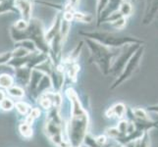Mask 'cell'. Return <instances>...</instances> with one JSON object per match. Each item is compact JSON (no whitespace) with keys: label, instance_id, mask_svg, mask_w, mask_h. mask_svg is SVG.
Returning <instances> with one entry per match:
<instances>
[{"label":"cell","instance_id":"484cf974","mask_svg":"<svg viewBox=\"0 0 158 147\" xmlns=\"http://www.w3.org/2000/svg\"><path fill=\"white\" fill-rule=\"evenodd\" d=\"M7 93L10 97L16 98V99H22L25 96L26 91L22 86L14 84L13 86H11L10 88L7 89Z\"/></svg>","mask_w":158,"mask_h":147},{"label":"cell","instance_id":"2e32d148","mask_svg":"<svg viewBox=\"0 0 158 147\" xmlns=\"http://www.w3.org/2000/svg\"><path fill=\"white\" fill-rule=\"evenodd\" d=\"M84 46H85V41L81 40L78 43V44L73 48V50L71 51L64 59H62V63H64V64H70V63L77 62L79 57H80V55H81V51H83Z\"/></svg>","mask_w":158,"mask_h":147},{"label":"cell","instance_id":"44dd1931","mask_svg":"<svg viewBox=\"0 0 158 147\" xmlns=\"http://www.w3.org/2000/svg\"><path fill=\"white\" fill-rule=\"evenodd\" d=\"M71 28H72V22H69L67 20L63 19L61 21V26H60V31H59V36L61 37L62 41L65 43L68 39L69 34L71 31Z\"/></svg>","mask_w":158,"mask_h":147},{"label":"cell","instance_id":"3957f363","mask_svg":"<svg viewBox=\"0 0 158 147\" xmlns=\"http://www.w3.org/2000/svg\"><path fill=\"white\" fill-rule=\"evenodd\" d=\"M80 35L85 39H92L100 44L110 48H122L129 44H143V40L130 35H121L115 32L105 31H80Z\"/></svg>","mask_w":158,"mask_h":147},{"label":"cell","instance_id":"e575fe53","mask_svg":"<svg viewBox=\"0 0 158 147\" xmlns=\"http://www.w3.org/2000/svg\"><path fill=\"white\" fill-rule=\"evenodd\" d=\"M96 141H97V143H98L100 146L102 147H105L106 144H107V141H108V137H106L105 134H103V135H98V137H96Z\"/></svg>","mask_w":158,"mask_h":147},{"label":"cell","instance_id":"f546056e","mask_svg":"<svg viewBox=\"0 0 158 147\" xmlns=\"http://www.w3.org/2000/svg\"><path fill=\"white\" fill-rule=\"evenodd\" d=\"M30 53L31 52L27 50V49H25L24 47L15 46V49L12 50V56H13V58H22V57L29 55Z\"/></svg>","mask_w":158,"mask_h":147},{"label":"cell","instance_id":"9c48e42d","mask_svg":"<svg viewBox=\"0 0 158 147\" xmlns=\"http://www.w3.org/2000/svg\"><path fill=\"white\" fill-rule=\"evenodd\" d=\"M158 14V0H144V11L143 22V25H150Z\"/></svg>","mask_w":158,"mask_h":147},{"label":"cell","instance_id":"6da1fadb","mask_svg":"<svg viewBox=\"0 0 158 147\" xmlns=\"http://www.w3.org/2000/svg\"><path fill=\"white\" fill-rule=\"evenodd\" d=\"M65 94L71 103L70 120L66 126L67 140L71 147H81L85 135L89 133V113L84 108L77 91L73 88L66 89Z\"/></svg>","mask_w":158,"mask_h":147},{"label":"cell","instance_id":"5b68a950","mask_svg":"<svg viewBox=\"0 0 158 147\" xmlns=\"http://www.w3.org/2000/svg\"><path fill=\"white\" fill-rule=\"evenodd\" d=\"M26 31L28 34V39L34 43L36 50L48 55L49 54V44L46 42L44 37L45 29L42 21L37 18H31L29 21V27Z\"/></svg>","mask_w":158,"mask_h":147},{"label":"cell","instance_id":"8fae6325","mask_svg":"<svg viewBox=\"0 0 158 147\" xmlns=\"http://www.w3.org/2000/svg\"><path fill=\"white\" fill-rule=\"evenodd\" d=\"M15 7L22 19L30 21L32 18V0H15Z\"/></svg>","mask_w":158,"mask_h":147},{"label":"cell","instance_id":"f35d334b","mask_svg":"<svg viewBox=\"0 0 158 147\" xmlns=\"http://www.w3.org/2000/svg\"><path fill=\"white\" fill-rule=\"evenodd\" d=\"M7 68H10L7 65H0V74H3L4 73V70H6Z\"/></svg>","mask_w":158,"mask_h":147},{"label":"cell","instance_id":"603a6c76","mask_svg":"<svg viewBox=\"0 0 158 147\" xmlns=\"http://www.w3.org/2000/svg\"><path fill=\"white\" fill-rule=\"evenodd\" d=\"M15 84V79L13 76L8 73L0 74V88L1 89H8Z\"/></svg>","mask_w":158,"mask_h":147},{"label":"cell","instance_id":"60d3db41","mask_svg":"<svg viewBox=\"0 0 158 147\" xmlns=\"http://www.w3.org/2000/svg\"><path fill=\"white\" fill-rule=\"evenodd\" d=\"M2 1H4V0H0V2H2Z\"/></svg>","mask_w":158,"mask_h":147},{"label":"cell","instance_id":"cb8c5ba5","mask_svg":"<svg viewBox=\"0 0 158 147\" xmlns=\"http://www.w3.org/2000/svg\"><path fill=\"white\" fill-rule=\"evenodd\" d=\"M5 13H18L15 7V0H4L0 2V15Z\"/></svg>","mask_w":158,"mask_h":147},{"label":"cell","instance_id":"4316f807","mask_svg":"<svg viewBox=\"0 0 158 147\" xmlns=\"http://www.w3.org/2000/svg\"><path fill=\"white\" fill-rule=\"evenodd\" d=\"M15 108L17 112L22 116H28L29 113L31 110V107L29 103H27L26 101L19 100L17 102H15Z\"/></svg>","mask_w":158,"mask_h":147},{"label":"cell","instance_id":"277c9868","mask_svg":"<svg viewBox=\"0 0 158 147\" xmlns=\"http://www.w3.org/2000/svg\"><path fill=\"white\" fill-rule=\"evenodd\" d=\"M44 132L46 137L57 147H71L67 138L65 137L66 127L64 126V121L60 115V108L54 107L48 111Z\"/></svg>","mask_w":158,"mask_h":147},{"label":"cell","instance_id":"d4e9b609","mask_svg":"<svg viewBox=\"0 0 158 147\" xmlns=\"http://www.w3.org/2000/svg\"><path fill=\"white\" fill-rule=\"evenodd\" d=\"M94 18L91 14L89 13H83L80 11L75 10L74 11V21L80 22V23H85V24H90L91 22H94Z\"/></svg>","mask_w":158,"mask_h":147},{"label":"cell","instance_id":"ba28073f","mask_svg":"<svg viewBox=\"0 0 158 147\" xmlns=\"http://www.w3.org/2000/svg\"><path fill=\"white\" fill-rule=\"evenodd\" d=\"M48 77L50 78L52 89L54 92H61L64 81H65V66L61 62L57 65H54V67Z\"/></svg>","mask_w":158,"mask_h":147},{"label":"cell","instance_id":"8992f818","mask_svg":"<svg viewBox=\"0 0 158 147\" xmlns=\"http://www.w3.org/2000/svg\"><path fill=\"white\" fill-rule=\"evenodd\" d=\"M144 49H145V46L143 44L137 49V51L133 54V56L130 58L127 64L125 65L122 73L118 76L116 80L113 81V84L110 85L109 89L113 90V89L117 88L118 86H120L123 83H125V81H127L132 77H134V75L138 72V70L139 68L141 59H143V53H144Z\"/></svg>","mask_w":158,"mask_h":147},{"label":"cell","instance_id":"d6a6232c","mask_svg":"<svg viewBox=\"0 0 158 147\" xmlns=\"http://www.w3.org/2000/svg\"><path fill=\"white\" fill-rule=\"evenodd\" d=\"M15 29L17 30H20V31H26L27 29H28L29 27V21H26L24 19H19L15 22V23L12 25Z\"/></svg>","mask_w":158,"mask_h":147},{"label":"cell","instance_id":"52a82bcc","mask_svg":"<svg viewBox=\"0 0 158 147\" xmlns=\"http://www.w3.org/2000/svg\"><path fill=\"white\" fill-rule=\"evenodd\" d=\"M141 44H129L124 46L121 49V52L119 53V55L115 59V61L113 62L111 69H110V75L115 76L117 78L118 76L122 73V71L125 67V65L130 60V58L133 56V54L137 51V49Z\"/></svg>","mask_w":158,"mask_h":147},{"label":"cell","instance_id":"7a4b0ae2","mask_svg":"<svg viewBox=\"0 0 158 147\" xmlns=\"http://www.w3.org/2000/svg\"><path fill=\"white\" fill-rule=\"evenodd\" d=\"M85 44H86L90 52V61L99 69L102 75H110V69L113 62L121 52L123 48H110L100 44L92 39H85Z\"/></svg>","mask_w":158,"mask_h":147},{"label":"cell","instance_id":"30bf717a","mask_svg":"<svg viewBox=\"0 0 158 147\" xmlns=\"http://www.w3.org/2000/svg\"><path fill=\"white\" fill-rule=\"evenodd\" d=\"M61 21H62V12L61 11H57V13L55 14V16H54L50 27L47 30H45L44 37H45V40L48 44H50V42L53 40L54 37H56L59 35Z\"/></svg>","mask_w":158,"mask_h":147},{"label":"cell","instance_id":"7402d4cb","mask_svg":"<svg viewBox=\"0 0 158 147\" xmlns=\"http://www.w3.org/2000/svg\"><path fill=\"white\" fill-rule=\"evenodd\" d=\"M18 129H19V133L24 138L26 139H30L31 138L32 134H34V130H32V125L27 123L25 120L24 122H22L19 127H18Z\"/></svg>","mask_w":158,"mask_h":147},{"label":"cell","instance_id":"9a60e30c","mask_svg":"<svg viewBox=\"0 0 158 147\" xmlns=\"http://www.w3.org/2000/svg\"><path fill=\"white\" fill-rule=\"evenodd\" d=\"M64 64V63H63ZM65 66V77H67L70 81L76 83L78 79V74L81 71V66L78 62L70 63V64H64Z\"/></svg>","mask_w":158,"mask_h":147},{"label":"cell","instance_id":"4fadbf2b","mask_svg":"<svg viewBox=\"0 0 158 147\" xmlns=\"http://www.w3.org/2000/svg\"><path fill=\"white\" fill-rule=\"evenodd\" d=\"M14 75H15V81H17L19 84L20 86H25L27 88L30 83V80H31V71L32 69L29 68V67H20L17 69H14Z\"/></svg>","mask_w":158,"mask_h":147},{"label":"cell","instance_id":"ffe728a7","mask_svg":"<svg viewBox=\"0 0 158 147\" xmlns=\"http://www.w3.org/2000/svg\"><path fill=\"white\" fill-rule=\"evenodd\" d=\"M9 34L10 37L15 43H19L21 41H24L28 39V34H27L26 31H20L15 29L13 26L10 27L9 29Z\"/></svg>","mask_w":158,"mask_h":147},{"label":"cell","instance_id":"f1b7e54d","mask_svg":"<svg viewBox=\"0 0 158 147\" xmlns=\"http://www.w3.org/2000/svg\"><path fill=\"white\" fill-rule=\"evenodd\" d=\"M15 108V101L11 97L6 96L0 102V109L4 112H10Z\"/></svg>","mask_w":158,"mask_h":147},{"label":"cell","instance_id":"1f68e13d","mask_svg":"<svg viewBox=\"0 0 158 147\" xmlns=\"http://www.w3.org/2000/svg\"><path fill=\"white\" fill-rule=\"evenodd\" d=\"M127 18H125V17H121L120 19H118L117 21H115L114 23L110 24L111 27H113L115 30H118V31H121L123 30L125 27H126L127 25Z\"/></svg>","mask_w":158,"mask_h":147},{"label":"cell","instance_id":"83f0119b","mask_svg":"<svg viewBox=\"0 0 158 147\" xmlns=\"http://www.w3.org/2000/svg\"><path fill=\"white\" fill-rule=\"evenodd\" d=\"M108 3H109V0H96V4H95V22L96 23L99 21L103 11L108 6Z\"/></svg>","mask_w":158,"mask_h":147},{"label":"cell","instance_id":"ac0fdd59","mask_svg":"<svg viewBox=\"0 0 158 147\" xmlns=\"http://www.w3.org/2000/svg\"><path fill=\"white\" fill-rule=\"evenodd\" d=\"M122 0H109L108 6L106 7V9L103 11V13L101 14V17L99 19V21L96 23V27L101 26L102 21L104 20L107 16H109L111 13L115 12V11H118V8L120 6V3H121Z\"/></svg>","mask_w":158,"mask_h":147},{"label":"cell","instance_id":"7c38bea8","mask_svg":"<svg viewBox=\"0 0 158 147\" xmlns=\"http://www.w3.org/2000/svg\"><path fill=\"white\" fill-rule=\"evenodd\" d=\"M127 106L122 102L115 103L114 105L111 107H109L106 112H105V116L108 119H117V120H123L125 119V116L127 115Z\"/></svg>","mask_w":158,"mask_h":147},{"label":"cell","instance_id":"d590c367","mask_svg":"<svg viewBox=\"0 0 158 147\" xmlns=\"http://www.w3.org/2000/svg\"><path fill=\"white\" fill-rule=\"evenodd\" d=\"M67 4L70 5L72 8L77 9V7L79 6V4H80V0H68Z\"/></svg>","mask_w":158,"mask_h":147},{"label":"cell","instance_id":"e0dca14e","mask_svg":"<svg viewBox=\"0 0 158 147\" xmlns=\"http://www.w3.org/2000/svg\"><path fill=\"white\" fill-rule=\"evenodd\" d=\"M120 147H150V137H149V133L145 132L139 138L135 139L134 141L122 145Z\"/></svg>","mask_w":158,"mask_h":147},{"label":"cell","instance_id":"ab89813d","mask_svg":"<svg viewBox=\"0 0 158 147\" xmlns=\"http://www.w3.org/2000/svg\"><path fill=\"white\" fill-rule=\"evenodd\" d=\"M130 1H131V2H132V3H135V2H137V1H138V0H130Z\"/></svg>","mask_w":158,"mask_h":147},{"label":"cell","instance_id":"d6986e66","mask_svg":"<svg viewBox=\"0 0 158 147\" xmlns=\"http://www.w3.org/2000/svg\"><path fill=\"white\" fill-rule=\"evenodd\" d=\"M118 12L121 14V16L128 19L134 12V3L131 2L130 0H122L118 8Z\"/></svg>","mask_w":158,"mask_h":147},{"label":"cell","instance_id":"5bb4252c","mask_svg":"<svg viewBox=\"0 0 158 147\" xmlns=\"http://www.w3.org/2000/svg\"><path fill=\"white\" fill-rule=\"evenodd\" d=\"M45 74H43L40 71L36 70V69H32L31 71V80L30 83L27 86V89H28L29 94L31 98L35 99V91L39 88V85L40 84V81L42 80V78L44 77Z\"/></svg>","mask_w":158,"mask_h":147},{"label":"cell","instance_id":"74e56055","mask_svg":"<svg viewBox=\"0 0 158 147\" xmlns=\"http://www.w3.org/2000/svg\"><path fill=\"white\" fill-rule=\"evenodd\" d=\"M5 97H6V91L0 88V102H1Z\"/></svg>","mask_w":158,"mask_h":147},{"label":"cell","instance_id":"4dcf8cb0","mask_svg":"<svg viewBox=\"0 0 158 147\" xmlns=\"http://www.w3.org/2000/svg\"><path fill=\"white\" fill-rule=\"evenodd\" d=\"M83 144H85V146H88V147H102V146H100L98 143H97L96 138L94 137V135H91L90 133H88L85 135Z\"/></svg>","mask_w":158,"mask_h":147},{"label":"cell","instance_id":"8d00e7d4","mask_svg":"<svg viewBox=\"0 0 158 147\" xmlns=\"http://www.w3.org/2000/svg\"><path fill=\"white\" fill-rule=\"evenodd\" d=\"M148 112H153V113H157L158 114V104L157 105H152V106H149L148 107Z\"/></svg>","mask_w":158,"mask_h":147},{"label":"cell","instance_id":"836d02e7","mask_svg":"<svg viewBox=\"0 0 158 147\" xmlns=\"http://www.w3.org/2000/svg\"><path fill=\"white\" fill-rule=\"evenodd\" d=\"M13 59L12 51L4 52L0 54V65H7Z\"/></svg>","mask_w":158,"mask_h":147}]
</instances>
